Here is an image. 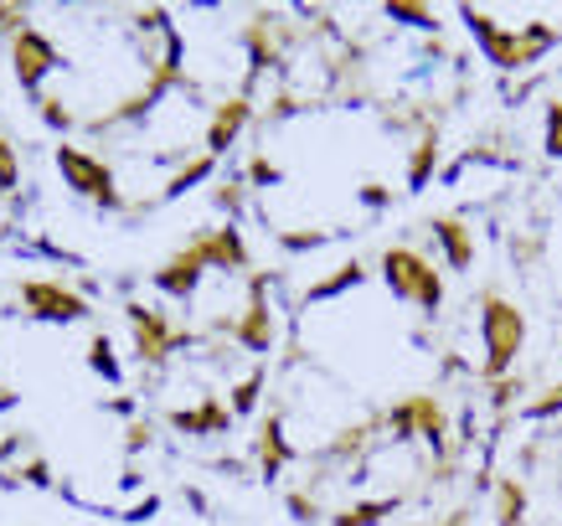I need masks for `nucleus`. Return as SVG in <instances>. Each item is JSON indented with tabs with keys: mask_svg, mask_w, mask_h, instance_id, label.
Returning a JSON list of instances; mask_svg holds the SVG:
<instances>
[{
	"mask_svg": "<svg viewBox=\"0 0 562 526\" xmlns=\"http://www.w3.org/2000/svg\"><path fill=\"white\" fill-rule=\"evenodd\" d=\"M464 21H470V32L480 36V47H485V57H491L501 72H516V68H531L537 57H542L552 42H558V32L547 26V21H527L521 32H512V26H495L485 11H475V5H464L460 11Z\"/></svg>",
	"mask_w": 562,
	"mask_h": 526,
	"instance_id": "obj_1",
	"label": "nucleus"
},
{
	"mask_svg": "<svg viewBox=\"0 0 562 526\" xmlns=\"http://www.w3.org/2000/svg\"><path fill=\"white\" fill-rule=\"evenodd\" d=\"M480 336H485V382H501V377L512 372V361L521 357V346H527V315L506 300V294H495L485 289L480 294Z\"/></svg>",
	"mask_w": 562,
	"mask_h": 526,
	"instance_id": "obj_2",
	"label": "nucleus"
},
{
	"mask_svg": "<svg viewBox=\"0 0 562 526\" xmlns=\"http://www.w3.org/2000/svg\"><path fill=\"white\" fill-rule=\"evenodd\" d=\"M382 279H387V289L397 294V300L418 305L424 315H434V310L443 305L439 269H434L418 248H408V243H397V248H387V254H382Z\"/></svg>",
	"mask_w": 562,
	"mask_h": 526,
	"instance_id": "obj_3",
	"label": "nucleus"
},
{
	"mask_svg": "<svg viewBox=\"0 0 562 526\" xmlns=\"http://www.w3.org/2000/svg\"><path fill=\"white\" fill-rule=\"evenodd\" d=\"M57 170H63V181H68L78 197L99 202L103 212H120V206H124L120 187H114V170L103 166L99 155L78 150V145H57Z\"/></svg>",
	"mask_w": 562,
	"mask_h": 526,
	"instance_id": "obj_4",
	"label": "nucleus"
},
{
	"mask_svg": "<svg viewBox=\"0 0 562 526\" xmlns=\"http://www.w3.org/2000/svg\"><path fill=\"white\" fill-rule=\"evenodd\" d=\"M392 439H424L434 455H443V439H449V413L434 392H413L387 413Z\"/></svg>",
	"mask_w": 562,
	"mask_h": 526,
	"instance_id": "obj_5",
	"label": "nucleus"
},
{
	"mask_svg": "<svg viewBox=\"0 0 562 526\" xmlns=\"http://www.w3.org/2000/svg\"><path fill=\"white\" fill-rule=\"evenodd\" d=\"M124 315H130V331H135V351H139V361L145 367H166L171 361V351L181 346V331L171 325V315H160V310H150V305H124Z\"/></svg>",
	"mask_w": 562,
	"mask_h": 526,
	"instance_id": "obj_6",
	"label": "nucleus"
},
{
	"mask_svg": "<svg viewBox=\"0 0 562 526\" xmlns=\"http://www.w3.org/2000/svg\"><path fill=\"white\" fill-rule=\"evenodd\" d=\"M57 68H63V52L47 42V32L26 26V32L11 36V72H16V83L26 93H36V88L47 83V72H57Z\"/></svg>",
	"mask_w": 562,
	"mask_h": 526,
	"instance_id": "obj_7",
	"label": "nucleus"
},
{
	"mask_svg": "<svg viewBox=\"0 0 562 526\" xmlns=\"http://www.w3.org/2000/svg\"><path fill=\"white\" fill-rule=\"evenodd\" d=\"M21 300H26V310H32L36 321H83L88 315V300L78 294V289L68 284H52V279H26L21 284Z\"/></svg>",
	"mask_w": 562,
	"mask_h": 526,
	"instance_id": "obj_8",
	"label": "nucleus"
},
{
	"mask_svg": "<svg viewBox=\"0 0 562 526\" xmlns=\"http://www.w3.org/2000/svg\"><path fill=\"white\" fill-rule=\"evenodd\" d=\"M263 289H269V279L258 273L254 284H248V305H243V315L233 321V340H238L243 351H254V357H263V351L273 346V315H269Z\"/></svg>",
	"mask_w": 562,
	"mask_h": 526,
	"instance_id": "obj_9",
	"label": "nucleus"
},
{
	"mask_svg": "<svg viewBox=\"0 0 562 526\" xmlns=\"http://www.w3.org/2000/svg\"><path fill=\"white\" fill-rule=\"evenodd\" d=\"M191 248L206 258V269H248V243H243V233L233 227V222H222V227H202L196 238H191Z\"/></svg>",
	"mask_w": 562,
	"mask_h": 526,
	"instance_id": "obj_10",
	"label": "nucleus"
},
{
	"mask_svg": "<svg viewBox=\"0 0 562 526\" xmlns=\"http://www.w3.org/2000/svg\"><path fill=\"white\" fill-rule=\"evenodd\" d=\"M202 273H206V258L187 243L181 254H171L160 269H155V289H160V294H171V300H191L196 284H202Z\"/></svg>",
	"mask_w": 562,
	"mask_h": 526,
	"instance_id": "obj_11",
	"label": "nucleus"
},
{
	"mask_svg": "<svg viewBox=\"0 0 562 526\" xmlns=\"http://www.w3.org/2000/svg\"><path fill=\"white\" fill-rule=\"evenodd\" d=\"M243 42H248V57H254V72L263 68H279V57H284V42H290V26L273 16H254L243 26Z\"/></svg>",
	"mask_w": 562,
	"mask_h": 526,
	"instance_id": "obj_12",
	"label": "nucleus"
},
{
	"mask_svg": "<svg viewBox=\"0 0 562 526\" xmlns=\"http://www.w3.org/2000/svg\"><path fill=\"white\" fill-rule=\"evenodd\" d=\"M171 428H181V434H196V439H206V434H227V428H233V407L206 392L196 407H176V413H171Z\"/></svg>",
	"mask_w": 562,
	"mask_h": 526,
	"instance_id": "obj_13",
	"label": "nucleus"
},
{
	"mask_svg": "<svg viewBox=\"0 0 562 526\" xmlns=\"http://www.w3.org/2000/svg\"><path fill=\"white\" fill-rule=\"evenodd\" d=\"M254 120V103L243 99H222L217 103V114H212V124H206V155H222V150H233V139L243 135V124Z\"/></svg>",
	"mask_w": 562,
	"mask_h": 526,
	"instance_id": "obj_14",
	"label": "nucleus"
},
{
	"mask_svg": "<svg viewBox=\"0 0 562 526\" xmlns=\"http://www.w3.org/2000/svg\"><path fill=\"white\" fill-rule=\"evenodd\" d=\"M428 227H434V238H439L443 264H449V269L464 273L470 264H475V233H470V222L464 217H434Z\"/></svg>",
	"mask_w": 562,
	"mask_h": 526,
	"instance_id": "obj_15",
	"label": "nucleus"
},
{
	"mask_svg": "<svg viewBox=\"0 0 562 526\" xmlns=\"http://www.w3.org/2000/svg\"><path fill=\"white\" fill-rule=\"evenodd\" d=\"M254 455H258L263 480H273L294 459V444L284 439V418H279V413H269V418H263V428H258V439H254Z\"/></svg>",
	"mask_w": 562,
	"mask_h": 526,
	"instance_id": "obj_16",
	"label": "nucleus"
},
{
	"mask_svg": "<svg viewBox=\"0 0 562 526\" xmlns=\"http://www.w3.org/2000/svg\"><path fill=\"white\" fill-rule=\"evenodd\" d=\"M527 506H531V495L521 480L516 475L495 480V526H527Z\"/></svg>",
	"mask_w": 562,
	"mask_h": 526,
	"instance_id": "obj_17",
	"label": "nucleus"
},
{
	"mask_svg": "<svg viewBox=\"0 0 562 526\" xmlns=\"http://www.w3.org/2000/svg\"><path fill=\"white\" fill-rule=\"evenodd\" d=\"M397 506H403L397 495H382V501H357V506L336 511V516H330V526H382Z\"/></svg>",
	"mask_w": 562,
	"mask_h": 526,
	"instance_id": "obj_18",
	"label": "nucleus"
},
{
	"mask_svg": "<svg viewBox=\"0 0 562 526\" xmlns=\"http://www.w3.org/2000/svg\"><path fill=\"white\" fill-rule=\"evenodd\" d=\"M434 166H439V135H434V130H424V139H418V145H413V155H408V187L424 191L428 176H434Z\"/></svg>",
	"mask_w": 562,
	"mask_h": 526,
	"instance_id": "obj_19",
	"label": "nucleus"
},
{
	"mask_svg": "<svg viewBox=\"0 0 562 526\" xmlns=\"http://www.w3.org/2000/svg\"><path fill=\"white\" fill-rule=\"evenodd\" d=\"M88 367H93L103 382H114V388L124 382V367H120V357H114V340L109 336H93V346H88Z\"/></svg>",
	"mask_w": 562,
	"mask_h": 526,
	"instance_id": "obj_20",
	"label": "nucleus"
},
{
	"mask_svg": "<svg viewBox=\"0 0 562 526\" xmlns=\"http://www.w3.org/2000/svg\"><path fill=\"white\" fill-rule=\"evenodd\" d=\"M212 166H217V155H196V160H187V166L166 181V197H187L196 181H206V176H212Z\"/></svg>",
	"mask_w": 562,
	"mask_h": 526,
	"instance_id": "obj_21",
	"label": "nucleus"
},
{
	"mask_svg": "<svg viewBox=\"0 0 562 526\" xmlns=\"http://www.w3.org/2000/svg\"><path fill=\"white\" fill-rule=\"evenodd\" d=\"M372 428H387V418H376V424H351V428H341V439L330 444V455L336 459H357L367 444H372Z\"/></svg>",
	"mask_w": 562,
	"mask_h": 526,
	"instance_id": "obj_22",
	"label": "nucleus"
},
{
	"mask_svg": "<svg viewBox=\"0 0 562 526\" xmlns=\"http://www.w3.org/2000/svg\"><path fill=\"white\" fill-rule=\"evenodd\" d=\"M361 279H367V269H361L357 258H351V264H341V269L330 273V279H321V284L310 289L305 300H330V294H341V289H351V284H361Z\"/></svg>",
	"mask_w": 562,
	"mask_h": 526,
	"instance_id": "obj_23",
	"label": "nucleus"
},
{
	"mask_svg": "<svg viewBox=\"0 0 562 526\" xmlns=\"http://www.w3.org/2000/svg\"><path fill=\"white\" fill-rule=\"evenodd\" d=\"M258 398H263V367H254V372L243 377L238 388H233V398H227V407H233V418H243V413H254Z\"/></svg>",
	"mask_w": 562,
	"mask_h": 526,
	"instance_id": "obj_24",
	"label": "nucleus"
},
{
	"mask_svg": "<svg viewBox=\"0 0 562 526\" xmlns=\"http://www.w3.org/2000/svg\"><path fill=\"white\" fill-rule=\"evenodd\" d=\"M392 21H403V26H424V32H434L439 21H434V11L428 5H403V0H392V5H382Z\"/></svg>",
	"mask_w": 562,
	"mask_h": 526,
	"instance_id": "obj_25",
	"label": "nucleus"
},
{
	"mask_svg": "<svg viewBox=\"0 0 562 526\" xmlns=\"http://www.w3.org/2000/svg\"><path fill=\"white\" fill-rule=\"evenodd\" d=\"M36 114H42V120L52 124V130H72V114H68V103H63V99H52V93H47V99L36 93Z\"/></svg>",
	"mask_w": 562,
	"mask_h": 526,
	"instance_id": "obj_26",
	"label": "nucleus"
},
{
	"mask_svg": "<svg viewBox=\"0 0 562 526\" xmlns=\"http://www.w3.org/2000/svg\"><path fill=\"white\" fill-rule=\"evenodd\" d=\"M21 187V166H16V150H11V139L0 135V191H16Z\"/></svg>",
	"mask_w": 562,
	"mask_h": 526,
	"instance_id": "obj_27",
	"label": "nucleus"
},
{
	"mask_svg": "<svg viewBox=\"0 0 562 526\" xmlns=\"http://www.w3.org/2000/svg\"><path fill=\"white\" fill-rule=\"evenodd\" d=\"M284 506H290V516L294 522H321V506H315V495L310 491H290V501H284Z\"/></svg>",
	"mask_w": 562,
	"mask_h": 526,
	"instance_id": "obj_28",
	"label": "nucleus"
},
{
	"mask_svg": "<svg viewBox=\"0 0 562 526\" xmlns=\"http://www.w3.org/2000/svg\"><path fill=\"white\" fill-rule=\"evenodd\" d=\"M527 413H531V418H558V413H562V382H558V388H547L542 398H531Z\"/></svg>",
	"mask_w": 562,
	"mask_h": 526,
	"instance_id": "obj_29",
	"label": "nucleus"
},
{
	"mask_svg": "<svg viewBox=\"0 0 562 526\" xmlns=\"http://www.w3.org/2000/svg\"><path fill=\"white\" fill-rule=\"evenodd\" d=\"M547 155L562 160V99L547 103Z\"/></svg>",
	"mask_w": 562,
	"mask_h": 526,
	"instance_id": "obj_30",
	"label": "nucleus"
},
{
	"mask_svg": "<svg viewBox=\"0 0 562 526\" xmlns=\"http://www.w3.org/2000/svg\"><path fill=\"white\" fill-rule=\"evenodd\" d=\"M150 439H155V428L145 424V418H135V424L124 428V449H130V455H139V449H150Z\"/></svg>",
	"mask_w": 562,
	"mask_h": 526,
	"instance_id": "obj_31",
	"label": "nucleus"
},
{
	"mask_svg": "<svg viewBox=\"0 0 562 526\" xmlns=\"http://www.w3.org/2000/svg\"><path fill=\"white\" fill-rule=\"evenodd\" d=\"M330 233H279V243L290 248V254H305V248H321Z\"/></svg>",
	"mask_w": 562,
	"mask_h": 526,
	"instance_id": "obj_32",
	"label": "nucleus"
},
{
	"mask_svg": "<svg viewBox=\"0 0 562 526\" xmlns=\"http://www.w3.org/2000/svg\"><path fill=\"white\" fill-rule=\"evenodd\" d=\"M21 480L42 491V485H52V465H47V459H26V465H21Z\"/></svg>",
	"mask_w": 562,
	"mask_h": 526,
	"instance_id": "obj_33",
	"label": "nucleus"
},
{
	"mask_svg": "<svg viewBox=\"0 0 562 526\" xmlns=\"http://www.w3.org/2000/svg\"><path fill=\"white\" fill-rule=\"evenodd\" d=\"M516 392H521V382H516V377H501V382H491V403L495 407H512Z\"/></svg>",
	"mask_w": 562,
	"mask_h": 526,
	"instance_id": "obj_34",
	"label": "nucleus"
},
{
	"mask_svg": "<svg viewBox=\"0 0 562 526\" xmlns=\"http://www.w3.org/2000/svg\"><path fill=\"white\" fill-rule=\"evenodd\" d=\"M248 181L269 187V181H279V166H273V160H263V155H254V166H248Z\"/></svg>",
	"mask_w": 562,
	"mask_h": 526,
	"instance_id": "obj_35",
	"label": "nucleus"
},
{
	"mask_svg": "<svg viewBox=\"0 0 562 526\" xmlns=\"http://www.w3.org/2000/svg\"><path fill=\"white\" fill-rule=\"evenodd\" d=\"M217 206H222V212H238V206H243L238 181H227V187H217Z\"/></svg>",
	"mask_w": 562,
	"mask_h": 526,
	"instance_id": "obj_36",
	"label": "nucleus"
},
{
	"mask_svg": "<svg viewBox=\"0 0 562 526\" xmlns=\"http://www.w3.org/2000/svg\"><path fill=\"white\" fill-rule=\"evenodd\" d=\"M361 202H367V206H387V202H392V191H387V187H376V181H367V187H361Z\"/></svg>",
	"mask_w": 562,
	"mask_h": 526,
	"instance_id": "obj_37",
	"label": "nucleus"
},
{
	"mask_svg": "<svg viewBox=\"0 0 562 526\" xmlns=\"http://www.w3.org/2000/svg\"><path fill=\"white\" fill-rule=\"evenodd\" d=\"M284 114H294V99H290V93H279V99H273V120H284Z\"/></svg>",
	"mask_w": 562,
	"mask_h": 526,
	"instance_id": "obj_38",
	"label": "nucleus"
},
{
	"mask_svg": "<svg viewBox=\"0 0 562 526\" xmlns=\"http://www.w3.org/2000/svg\"><path fill=\"white\" fill-rule=\"evenodd\" d=\"M16 444H21V439H0V459H11V455H16Z\"/></svg>",
	"mask_w": 562,
	"mask_h": 526,
	"instance_id": "obj_39",
	"label": "nucleus"
}]
</instances>
